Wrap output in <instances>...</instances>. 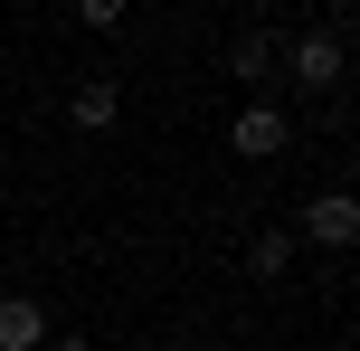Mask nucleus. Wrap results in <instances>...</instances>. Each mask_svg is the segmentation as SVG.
I'll list each match as a JSON object with an SVG mask.
<instances>
[{
  "mask_svg": "<svg viewBox=\"0 0 360 351\" xmlns=\"http://www.w3.org/2000/svg\"><path fill=\"white\" fill-rule=\"evenodd\" d=\"M304 238L313 247H351L360 238V200H351V190H323V200L304 209Z\"/></svg>",
  "mask_w": 360,
  "mask_h": 351,
  "instance_id": "obj_3",
  "label": "nucleus"
},
{
  "mask_svg": "<svg viewBox=\"0 0 360 351\" xmlns=\"http://www.w3.org/2000/svg\"><path fill=\"white\" fill-rule=\"evenodd\" d=\"M266 67H275V29H247L228 48V76H266Z\"/></svg>",
  "mask_w": 360,
  "mask_h": 351,
  "instance_id": "obj_7",
  "label": "nucleus"
},
{
  "mask_svg": "<svg viewBox=\"0 0 360 351\" xmlns=\"http://www.w3.org/2000/svg\"><path fill=\"white\" fill-rule=\"evenodd\" d=\"M0 351H48V304H29V295L0 304Z\"/></svg>",
  "mask_w": 360,
  "mask_h": 351,
  "instance_id": "obj_4",
  "label": "nucleus"
},
{
  "mask_svg": "<svg viewBox=\"0 0 360 351\" xmlns=\"http://www.w3.org/2000/svg\"><path fill=\"white\" fill-rule=\"evenodd\" d=\"M162 351H180V342H162Z\"/></svg>",
  "mask_w": 360,
  "mask_h": 351,
  "instance_id": "obj_9",
  "label": "nucleus"
},
{
  "mask_svg": "<svg viewBox=\"0 0 360 351\" xmlns=\"http://www.w3.org/2000/svg\"><path fill=\"white\" fill-rule=\"evenodd\" d=\"M48 351H95V342H86V333H57V342H48Z\"/></svg>",
  "mask_w": 360,
  "mask_h": 351,
  "instance_id": "obj_8",
  "label": "nucleus"
},
{
  "mask_svg": "<svg viewBox=\"0 0 360 351\" xmlns=\"http://www.w3.org/2000/svg\"><path fill=\"white\" fill-rule=\"evenodd\" d=\"M67 114H76V133H105V124H114V114H124V95H114V86H105V76H86V86H76V95H67Z\"/></svg>",
  "mask_w": 360,
  "mask_h": 351,
  "instance_id": "obj_5",
  "label": "nucleus"
},
{
  "mask_svg": "<svg viewBox=\"0 0 360 351\" xmlns=\"http://www.w3.org/2000/svg\"><path fill=\"white\" fill-rule=\"evenodd\" d=\"M275 57H285L294 86H342L351 76V10H332L313 38H275Z\"/></svg>",
  "mask_w": 360,
  "mask_h": 351,
  "instance_id": "obj_1",
  "label": "nucleus"
},
{
  "mask_svg": "<svg viewBox=\"0 0 360 351\" xmlns=\"http://www.w3.org/2000/svg\"><path fill=\"white\" fill-rule=\"evenodd\" d=\"M247 266H256V276H285V266H294V228H256V238H247Z\"/></svg>",
  "mask_w": 360,
  "mask_h": 351,
  "instance_id": "obj_6",
  "label": "nucleus"
},
{
  "mask_svg": "<svg viewBox=\"0 0 360 351\" xmlns=\"http://www.w3.org/2000/svg\"><path fill=\"white\" fill-rule=\"evenodd\" d=\"M285 114H275V105H247V114H237V124H228V152H247V162H275V152H285Z\"/></svg>",
  "mask_w": 360,
  "mask_h": 351,
  "instance_id": "obj_2",
  "label": "nucleus"
}]
</instances>
